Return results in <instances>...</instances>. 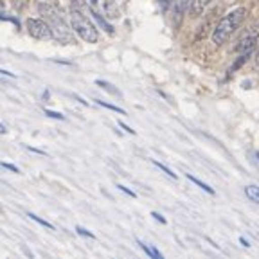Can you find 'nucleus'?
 I'll return each instance as SVG.
<instances>
[{
  "mask_svg": "<svg viewBox=\"0 0 259 259\" xmlns=\"http://www.w3.org/2000/svg\"><path fill=\"white\" fill-rule=\"evenodd\" d=\"M209 2H210V0H193V2H191V8H189L191 16H200V15H202L203 9L209 6Z\"/></svg>",
  "mask_w": 259,
  "mask_h": 259,
  "instance_id": "423d86ee",
  "label": "nucleus"
},
{
  "mask_svg": "<svg viewBox=\"0 0 259 259\" xmlns=\"http://www.w3.org/2000/svg\"><path fill=\"white\" fill-rule=\"evenodd\" d=\"M96 85H99V87H101V89H105L106 92L113 94V96H119V90H117V89H112V85H110V83H106V81L97 79V81H96Z\"/></svg>",
  "mask_w": 259,
  "mask_h": 259,
  "instance_id": "f8f14e48",
  "label": "nucleus"
},
{
  "mask_svg": "<svg viewBox=\"0 0 259 259\" xmlns=\"http://www.w3.org/2000/svg\"><path fill=\"white\" fill-rule=\"evenodd\" d=\"M25 25H27L29 34L36 40H51L53 38V27L49 25V22L40 20V18H29Z\"/></svg>",
  "mask_w": 259,
  "mask_h": 259,
  "instance_id": "20e7f679",
  "label": "nucleus"
},
{
  "mask_svg": "<svg viewBox=\"0 0 259 259\" xmlns=\"http://www.w3.org/2000/svg\"><path fill=\"white\" fill-rule=\"evenodd\" d=\"M117 189H119V191H122V193H126L128 196H132V198H135V196H137V194H135L134 191H130L128 187H124V186H117Z\"/></svg>",
  "mask_w": 259,
  "mask_h": 259,
  "instance_id": "aec40b11",
  "label": "nucleus"
},
{
  "mask_svg": "<svg viewBox=\"0 0 259 259\" xmlns=\"http://www.w3.org/2000/svg\"><path fill=\"white\" fill-rule=\"evenodd\" d=\"M245 16H247V9L245 8H238V9H234V11L227 13L222 20L216 24L214 31H212V41H214L216 45L225 44V41L231 38L232 32L241 25V22L245 20Z\"/></svg>",
  "mask_w": 259,
  "mask_h": 259,
  "instance_id": "f257e3e1",
  "label": "nucleus"
},
{
  "mask_svg": "<svg viewBox=\"0 0 259 259\" xmlns=\"http://www.w3.org/2000/svg\"><path fill=\"white\" fill-rule=\"evenodd\" d=\"M70 24H72L74 32H76L83 41H87V44H96L97 41L99 34H97L96 25H94L79 9H72V13H70Z\"/></svg>",
  "mask_w": 259,
  "mask_h": 259,
  "instance_id": "7ed1b4c3",
  "label": "nucleus"
},
{
  "mask_svg": "<svg viewBox=\"0 0 259 259\" xmlns=\"http://www.w3.org/2000/svg\"><path fill=\"white\" fill-rule=\"evenodd\" d=\"M239 243H241L243 247H248V241H247L245 238H239Z\"/></svg>",
  "mask_w": 259,
  "mask_h": 259,
  "instance_id": "5701e85b",
  "label": "nucleus"
},
{
  "mask_svg": "<svg viewBox=\"0 0 259 259\" xmlns=\"http://www.w3.org/2000/svg\"><path fill=\"white\" fill-rule=\"evenodd\" d=\"M76 232H77V234H79V236H85V238H90V239L96 238V236H94L92 232H89V231H87V229H83V227H81V225H77V227H76Z\"/></svg>",
  "mask_w": 259,
  "mask_h": 259,
  "instance_id": "dca6fc26",
  "label": "nucleus"
},
{
  "mask_svg": "<svg viewBox=\"0 0 259 259\" xmlns=\"http://www.w3.org/2000/svg\"><path fill=\"white\" fill-rule=\"evenodd\" d=\"M139 245H141V248L146 252V254L150 255V257H153V259H162V254L157 250V248H153V247H148L146 243H142V241H139Z\"/></svg>",
  "mask_w": 259,
  "mask_h": 259,
  "instance_id": "6e6552de",
  "label": "nucleus"
},
{
  "mask_svg": "<svg viewBox=\"0 0 259 259\" xmlns=\"http://www.w3.org/2000/svg\"><path fill=\"white\" fill-rule=\"evenodd\" d=\"M187 178H189V180H191V182H193V184H196V186H198V187H202V189L205 191V193L214 194V189H212V187H209L205 182H202V180H198V178H196V177H193V175L187 173Z\"/></svg>",
  "mask_w": 259,
  "mask_h": 259,
  "instance_id": "1a4fd4ad",
  "label": "nucleus"
},
{
  "mask_svg": "<svg viewBox=\"0 0 259 259\" xmlns=\"http://www.w3.org/2000/svg\"><path fill=\"white\" fill-rule=\"evenodd\" d=\"M40 13L49 20V25L53 27V38H56L60 44H76L72 40V34H70L69 27L65 25V22L61 20V16L58 15V11L54 8H51L49 4H40L38 6Z\"/></svg>",
  "mask_w": 259,
  "mask_h": 259,
  "instance_id": "f03ea898",
  "label": "nucleus"
},
{
  "mask_svg": "<svg viewBox=\"0 0 259 259\" xmlns=\"http://www.w3.org/2000/svg\"><path fill=\"white\" fill-rule=\"evenodd\" d=\"M191 2H193V0H175V8H177L178 15H182L186 9H189Z\"/></svg>",
  "mask_w": 259,
  "mask_h": 259,
  "instance_id": "9b49d317",
  "label": "nucleus"
},
{
  "mask_svg": "<svg viewBox=\"0 0 259 259\" xmlns=\"http://www.w3.org/2000/svg\"><path fill=\"white\" fill-rule=\"evenodd\" d=\"M151 216H153V218L157 220V222L166 223V218H164V216H162V214H158V212H155V210H153V212H151Z\"/></svg>",
  "mask_w": 259,
  "mask_h": 259,
  "instance_id": "412c9836",
  "label": "nucleus"
},
{
  "mask_svg": "<svg viewBox=\"0 0 259 259\" xmlns=\"http://www.w3.org/2000/svg\"><path fill=\"white\" fill-rule=\"evenodd\" d=\"M45 115H49V117H53V119H60V121H65V117L61 115V113L51 112V110H45Z\"/></svg>",
  "mask_w": 259,
  "mask_h": 259,
  "instance_id": "a211bd4d",
  "label": "nucleus"
},
{
  "mask_svg": "<svg viewBox=\"0 0 259 259\" xmlns=\"http://www.w3.org/2000/svg\"><path fill=\"white\" fill-rule=\"evenodd\" d=\"M2 167H4V169L13 171V173H18V171H20L16 166H13V164H8V162H2Z\"/></svg>",
  "mask_w": 259,
  "mask_h": 259,
  "instance_id": "6ab92c4d",
  "label": "nucleus"
},
{
  "mask_svg": "<svg viewBox=\"0 0 259 259\" xmlns=\"http://www.w3.org/2000/svg\"><path fill=\"white\" fill-rule=\"evenodd\" d=\"M119 126H121V128L124 130L126 134H132V135H135V130H132V128H130V126H126L124 122H119Z\"/></svg>",
  "mask_w": 259,
  "mask_h": 259,
  "instance_id": "4be33fe9",
  "label": "nucleus"
},
{
  "mask_svg": "<svg viewBox=\"0 0 259 259\" xmlns=\"http://www.w3.org/2000/svg\"><path fill=\"white\" fill-rule=\"evenodd\" d=\"M245 194H247V198H250L252 202L259 203V187L257 186H247L245 187Z\"/></svg>",
  "mask_w": 259,
  "mask_h": 259,
  "instance_id": "0eeeda50",
  "label": "nucleus"
},
{
  "mask_svg": "<svg viewBox=\"0 0 259 259\" xmlns=\"http://www.w3.org/2000/svg\"><path fill=\"white\" fill-rule=\"evenodd\" d=\"M153 164H155V166H157L160 171H164V173H166L167 177H171V178H175V180H177V173H173V171H171L169 167H166L164 164H160V162H157V160H153Z\"/></svg>",
  "mask_w": 259,
  "mask_h": 259,
  "instance_id": "ddd939ff",
  "label": "nucleus"
},
{
  "mask_svg": "<svg viewBox=\"0 0 259 259\" xmlns=\"http://www.w3.org/2000/svg\"><path fill=\"white\" fill-rule=\"evenodd\" d=\"M81 2H83L85 6H89L92 11H97V9H99V0H81Z\"/></svg>",
  "mask_w": 259,
  "mask_h": 259,
  "instance_id": "f3484780",
  "label": "nucleus"
},
{
  "mask_svg": "<svg viewBox=\"0 0 259 259\" xmlns=\"http://www.w3.org/2000/svg\"><path fill=\"white\" fill-rule=\"evenodd\" d=\"M255 36H247L243 38L241 41H239L238 45H236V53H252V49L255 47Z\"/></svg>",
  "mask_w": 259,
  "mask_h": 259,
  "instance_id": "39448f33",
  "label": "nucleus"
},
{
  "mask_svg": "<svg viewBox=\"0 0 259 259\" xmlns=\"http://www.w3.org/2000/svg\"><path fill=\"white\" fill-rule=\"evenodd\" d=\"M257 158H259V153H257Z\"/></svg>",
  "mask_w": 259,
  "mask_h": 259,
  "instance_id": "b1692460",
  "label": "nucleus"
},
{
  "mask_svg": "<svg viewBox=\"0 0 259 259\" xmlns=\"http://www.w3.org/2000/svg\"><path fill=\"white\" fill-rule=\"evenodd\" d=\"M97 105L105 106V108H110V110H113V112H117V113H122V115L126 113L122 108H119V106H113V105H110V103H105V101H97Z\"/></svg>",
  "mask_w": 259,
  "mask_h": 259,
  "instance_id": "4468645a",
  "label": "nucleus"
},
{
  "mask_svg": "<svg viewBox=\"0 0 259 259\" xmlns=\"http://www.w3.org/2000/svg\"><path fill=\"white\" fill-rule=\"evenodd\" d=\"M248 58H250V53H243L241 56H239L238 60H236V63L232 65V67H231V70H229V72H236V70H238L243 63H247V60H248Z\"/></svg>",
  "mask_w": 259,
  "mask_h": 259,
  "instance_id": "9d476101",
  "label": "nucleus"
},
{
  "mask_svg": "<svg viewBox=\"0 0 259 259\" xmlns=\"http://www.w3.org/2000/svg\"><path fill=\"white\" fill-rule=\"evenodd\" d=\"M29 218H31V220H34V222H36V223H40V225L47 227V229H51V231H53V229H54V227L51 225V223H49V222H45V220H41V218H38L36 214H29Z\"/></svg>",
  "mask_w": 259,
  "mask_h": 259,
  "instance_id": "2eb2a0df",
  "label": "nucleus"
}]
</instances>
